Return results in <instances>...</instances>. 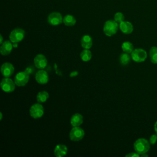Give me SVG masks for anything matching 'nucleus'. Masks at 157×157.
Here are the masks:
<instances>
[{
  "instance_id": "1",
  "label": "nucleus",
  "mask_w": 157,
  "mask_h": 157,
  "mask_svg": "<svg viewBox=\"0 0 157 157\" xmlns=\"http://www.w3.org/2000/svg\"><path fill=\"white\" fill-rule=\"evenodd\" d=\"M150 145L148 141L144 138H140L134 143V149L139 155L146 153L150 149Z\"/></svg>"
},
{
  "instance_id": "2",
  "label": "nucleus",
  "mask_w": 157,
  "mask_h": 157,
  "mask_svg": "<svg viewBox=\"0 0 157 157\" xmlns=\"http://www.w3.org/2000/svg\"><path fill=\"white\" fill-rule=\"evenodd\" d=\"M119 25L117 22L113 20H109L105 22L103 26L104 33L109 37L115 34L118 29Z\"/></svg>"
},
{
  "instance_id": "3",
  "label": "nucleus",
  "mask_w": 157,
  "mask_h": 157,
  "mask_svg": "<svg viewBox=\"0 0 157 157\" xmlns=\"http://www.w3.org/2000/svg\"><path fill=\"white\" fill-rule=\"evenodd\" d=\"M44 113V109L43 105L40 103H36L31 105L29 109L30 116L34 118L38 119L41 118Z\"/></svg>"
},
{
  "instance_id": "4",
  "label": "nucleus",
  "mask_w": 157,
  "mask_h": 157,
  "mask_svg": "<svg viewBox=\"0 0 157 157\" xmlns=\"http://www.w3.org/2000/svg\"><path fill=\"white\" fill-rule=\"evenodd\" d=\"M25 32L21 28H15L13 29L9 34V39L12 43L21 42L25 37Z\"/></svg>"
},
{
  "instance_id": "5",
  "label": "nucleus",
  "mask_w": 157,
  "mask_h": 157,
  "mask_svg": "<svg viewBox=\"0 0 157 157\" xmlns=\"http://www.w3.org/2000/svg\"><path fill=\"white\" fill-rule=\"evenodd\" d=\"M85 136L84 130L79 126L73 127L69 132V138L72 141H79L82 140Z\"/></svg>"
},
{
  "instance_id": "6",
  "label": "nucleus",
  "mask_w": 157,
  "mask_h": 157,
  "mask_svg": "<svg viewBox=\"0 0 157 157\" xmlns=\"http://www.w3.org/2000/svg\"><path fill=\"white\" fill-rule=\"evenodd\" d=\"M29 75L25 71L18 72L14 78L15 85L18 86H23L27 84L29 81Z\"/></svg>"
},
{
  "instance_id": "7",
  "label": "nucleus",
  "mask_w": 157,
  "mask_h": 157,
  "mask_svg": "<svg viewBox=\"0 0 157 157\" xmlns=\"http://www.w3.org/2000/svg\"><path fill=\"white\" fill-rule=\"evenodd\" d=\"M15 83L9 77H4L1 82V89L6 93H12L15 89Z\"/></svg>"
},
{
  "instance_id": "8",
  "label": "nucleus",
  "mask_w": 157,
  "mask_h": 157,
  "mask_svg": "<svg viewBox=\"0 0 157 157\" xmlns=\"http://www.w3.org/2000/svg\"><path fill=\"white\" fill-rule=\"evenodd\" d=\"M131 56L133 61L137 63H140L144 61L146 59L147 54L144 49L136 48L132 52Z\"/></svg>"
},
{
  "instance_id": "9",
  "label": "nucleus",
  "mask_w": 157,
  "mask_h": 157,
  "mask_svg": "<svg viewBox=\"0 0 157 157\" xmlns=\"http://www.w3.org/2000/svg\"><path fill=\"white\" fill-rule=\"evenodd\" d=\"M63 20L61 14L58 12L50 13L47 17V22L52 26H57L60 25Z\"/></svg>"
},
{
  "instance_id": "10",
  "label": "nucleus",
  "mask_w": 157,
  "mask_h": 157,
  "mask_svg": "<svg viewBox=\"0 0 157 157\" xmlns=\"http://www.w3.org/2000/svg\"><path fill=\"white\" fill-rule=\"evenodd\" d=\"M47 63L48 61L46 57L42 54H38L34 58V66L39 69H43L45 68L47 65Z\"/></svg>"
},
{
  "instance_id": "11",
  "label": "nucleus",
  "mask_w": 157,
  "mask_h": 157,
  "mask_svg": "<svg viewBox=\"0 0 157 157\" xmlns=\"http://www.w3.org/2000/svg\"><path fill=\"white\" fill-rule=\"evenodd\" d=\"M35 79L39 84H46L48 82L49 79L48 73L44 69H39L35 74Z\"/></svg>"
},
{
  "instance_id": "12",
  "label": "nucleus",
  "mask_w": 157,
  "mask_h": 157,
  "mask_svg": "<svg viewBox=\"0 0 157 157\" xmlns=\"http://www.w3.org/2000/svg\"><path fill=\"white\" fill-rule=\"evenodd\" d=\"M1 72L4 77H9L13 74L14 67L10 63H4L1 66Z\"/></svg>"
},
{
  "instance_id": "13",
  "label": "nucleus",
  "mask_w": 157,
  "mask_h": 157,
  "mask_svg": "<svg viewBox=\"0 0 157 157\" xmlns=\"http://www.w3.org/2000/svg\"><path fill=\"white\" fill-rule=\"evenodd\" d=\"M11 42L10 40H6L1 45L0 52L2 55L7 56L11 53L13 48V44Z\"/></svg>"
},
{
  "instance_id": "14",
  "label": "nucleus",
  "mask_w": 157,
  "mask_h": 157,
  "mask_svg": "<svg viewBox=\"0 0 157 157\" xmlns=\"http://www.w3.org/2000/svg\"><path fill=\"white\" fill-rule=\"evenodd\" d=\"M119 28L125 34H129L133 31V26L131 23L127 21H123L119 23Z\"/></svg>"
},
{
  "instance_id": "15",
  "label": "nucleus",
  "mask_w": 157,
  "mask_h": 157,
  "mask_svg": "<svg viewBox=\"0 0 157 157\" xmlns=\"http://www.w3.org/2000/svg\"><path fill=\"white\" fill-rule=\"evenodd\" d=\"M67 153V148L65 145H57L54 150V155L56 157H63L66 155Z\"/></svg>"
},
{
  "instance_id": "16",
  "label": "nucleus",
  "mask_w": 157,
  "mask_h": 157,
  "mask_svg": "<svg viewBox=\"0 0 157 157\" xmlns=\"http://www.w3.org/2000/svg\"><path fill=\"white\" fill-rule=\"evenodd\" d=\"M83 121V116L78 113H76L74 114L71 118V124L72 127L75 126H80Z\"/></svg>"
},
{
  "instance_id": "17",
  "label": "nucleus",
  "mask_w": 157,
  "mask_h": 157,
  "mask_svg": "<svg viewBox=\"0 0 157 157\" xmlns=\"http://www.w3.org/2000/svg\"><path fill=\"white\" fill-rule=\"evenodd\" d=\"M81 45L84 49H90L93 45V40L90 36L84 35L81 39Z\"/></svg>"
},
{
  "instance_id": "18",
  "label": "nucleus",
  "mask_w": 157,
  "mask_h": 157,
  "mask_svg": "<svg viewBox=\"0 0 157 157\" xmlns=\"http://www.w3.org/2000/svg\"><path fill=\"white\" fill-rule=\"evenodd\" d=\"M63 23L67 26H73L76 23V20L73 15H66L63 18Z\"/></svg>"
},
{
  "instance_id": "19",
  "label": "nucleus",
  "mask_w": 157,
  "mask_h": 157,
  "mask_svg": "<svg viewBox=\"0 0 157 157\" xmlns=\"http://www.w3.org/2000/svg\"><path fill=\"white\" fill-rule=\"evenodd\" d=\"M48 98H49L48 93L46 91H42L38 93L36 97V99L37 102L41 104V103L45 102L48 99Z\"/></svg>"
},
{
  "instance_id": "20",
  "label": "nucleus",
  "mask_w": 157,
  "mask_h": 157,
  "mask_svg": "<svg viewBox=\"0 0 157 157\" xmlns=\"http://www.w3.org/2000/svg\"><path fill=\"white\" fill-rule=\"evenodd\" d=\"M92 57V54L89 49H84L80 53L81 59L84 62L89 61Z\"/></svg>"
},
{
  "instance_id": "21",
  "label": "nucleus",
  "mask_w": 157,
  "mask_h": 157,
  "mask_svg": "<svg viewBox=\"0 0 157 157\" xmlns=\"http://www.w3.org/2000/svg\"><path fill=\"white\" fill-rule=\"evenodd\" d=\"M121 48L124 53H131L134 50V47L132 43L128 41L124 42L121 45Z\"/></svg>"
},
{
  "instance_id": "22",
  "label": "nucleus",
  "mask_w": 157,
  "mask_h": 157,
  "mask_svg": "<svg viewBox=\"0 0 157 157\" xmlns=\"http://www.w3.org/2000/svg\"><path fill=\"white\" fill-rule=\"evenodd\" d=\"M149 55L151 61L153 64H157V47H152L149 52Z\"/></svg>"
},
{
  "instance_id": "23",
  "label": "nucleus",
  "mask_w": 157,
  "mask_h": 157,
  "mask_svg": "<svg viewBox=\"0 0 157 157\" xmlns=\"http://www.w3.org/2000/svg\"><path fill=\"white\" fill-rule=\"evenodd\" d=\"M131 59V56L127 53H123L120 56V62L122 65H127L129 63Z\"/></svg>"
},
{
  "instance_id": "24",
  "label": "nucleus",
  "mask_w": 157,
  "mask_h": 157,
  "mask_svg": "<svg viewBox=\"0 0 157 157\" xmlns=\"http://www.w3.org/2000/svg\"><path fill=\"white\" fill-rule=\"evenodd\" d=\"M124 20V16L121 12H117L114 15V20L118 23H120Z\"/></svg>"
},
{
  "instance_id": "25",
  "label": "nucleus",
  "mask_w": 157,
  "mask_h": 157,
  "mask_svg": "<svg viewBox=\"0 0 157 157\" xmlns=\"http://www.w3.org/2000/svg\"><path fill=\"white\" fill-rule=\"evenodd\" d=\"M34 71H35V69H34V67H33L32 66H29L27 67L26 68V69L25 70V71L26 73H28L29 75L33 74L34 73Z\"/></svg>"
},
{
  "instance_id": "26",
  "label": "nucleus",
  "mask_w": 157,
  "mask_h": 157,
  "mask_svg": "<svg viewBox=\"0 0 157 157\" xmlns=\"http://www.w3.org/2000/svg\"><path fill=\"white\" fill-rule=\"evenodd\" d=\"M157 141V135L153 134L150 137V143L151 144H155Z\"/></svg>"
},
{
  "instance_id": "27",
  "label": "nucleus",
  "mask_w": 157,
  "mask_h": 157,
  "mask_svg": "<svg viewBox=\"0 0 157 157\" xmlns=\"http://www.w3.org/2000/svg\"><path fill=\"white\" fill-rule=\"evenodd\" d=\"M139 156H140V155L139 153H137V152H132L129 154H127L125 156L126 157H139Z\"/></svg>"
},
{
  "instance_id": "28",
  "label": "nucleus",
  "mask_w": 157,
  "mask_h": 157,
  "mask_svg": "<svg viewBox=\"0 0 157 157\" xmlns=\"http://www.w3.org/2000/svg\"><path fill=\"white\" fill-rule=\"evenodd\" d=\"M78 74V72L77 71H73V72H71L70 77H75V76H77Z\"/></svg>"
},
{
  "instance_id": "29",
  "label": "nucleus",
  "mask_w": 157,
  "mask_h": 157,
  "mask_svg": "<svg viewBox=\"0 0 157 157\" xmlns=\"http://www.w3.org/2000/svg\"><path fill=\"white\" fill-rule=\"evenodd\" d=\"M154 129H155V131L156 132V133L157 134V121H156V123H155V125H154Z\"/></svg>"
},
{
  "instance_id": "30",
  "label": "nucleus",
  "mask_w": 157,
  "mask_h": 157,
  "mask_svg": "<svg viewBox=\"0 0 157 157\" xmlns=\"http://www.w3.org/2000/svg\"><path fill=\"white\" fill-rule=\"evenodd\" d=\"M0 37H1V39H0V44H1V45L4 42H3V37H2V36L1 34L0 35Z\"/></svg>"
},
{
  "instance_id": "31",
  "label": "nucleus",
  "mask_w": 157,
  "mask_h": 157,
  "mask_svg": "<svg viewBox=\"0 0 157 157\" xmlns=\"http://www.w3.org/2000/svg\"><path fill=\"white\" fill-rule=\"evenodd\" d=\"M18 47V44L17 43H13V47L14 48H17Z\"/></svg>"
},
{
  "instance_id": "32",
  "label": "nucleus",
  "mask_w": 157,
  "mask_h": 157,
  "mask_svg": "<svg viewBox=\"0 0 157 157\" xmlns=\"http://www.w3.org/2000/svg\"><path fill=\"white\" fill-rule=\"evenodd\" d=\"M141 155V156H142V157H147L148 156V155H147L146 153H143V154H142V155Z\"/></svg>"
},
{
  "instance_id": "33",
  "label": "nucleus",
  "mask_w": 157,
  "mask_h": 157,
  "mask_svg": "<svg viewBox=\"0 0 157 157\" xmlns=\"http://www.w3.org/2000/svg\"><path fill=\"white\" fill-rule=\"evenodd\" d=\"M0 120H1L2 119V112H0Z\"/></svg>"
}]
</instances>
